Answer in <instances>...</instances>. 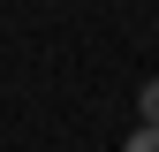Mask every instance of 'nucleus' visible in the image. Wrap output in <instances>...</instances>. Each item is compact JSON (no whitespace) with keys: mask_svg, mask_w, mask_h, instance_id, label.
<instances>
[{"mask_svg":"<svg viewBox=\"0 0 159 152\" xmlns=\"http://www.w3.org/2000/svg\"><path fill=\"white\" fill-rule=\"evenodd\" d=\"M121 152H159V129H152V122H136L129 137H121Z\"/></svg>","mask_w":159,"mask_h":152,"instance_id":"nucleus-1","label":"nucleus"},{"mask_svg":"<svg viewBox=\"0 0 159 152\" xmlns=\"http://www.w3.org/2000/svg\"><path fill=\"white\" fill-rule=\"evenodd\" d=\"M136 114H144V122L159 129V76H152V84H144V91H136Z\"/></svg>","mask_w":159,"mask_h":152,"instance_id":"nucleus-2","label":"nucleus"}]
</instances>
